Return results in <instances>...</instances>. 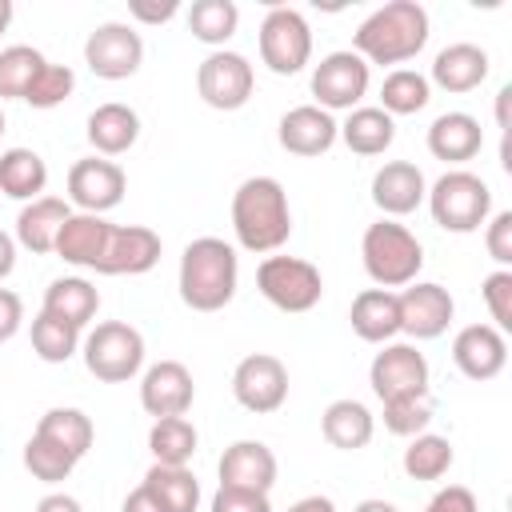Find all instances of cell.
<instances>
[{
	"label": "cell",
	"mask_w": 512,
	"mask_h": 512,
	"mask_svg": "<svg viewBox=\"0 0 512 512\" xmlns=\"http://www.w3.org/2000/svg\"><path fill=\"white\" fill-rule=\"evenodd\" d=\"M76 348H80V328L56 320V316H48V312H40V316L32 320V352H36L44 364H64V360L76 356Z\"/></svg>",
	"instance_id": "f35d334b"
},
{
	"label": "cell",
	"mask_w": 512,
	"mask_h": 512,
	"mask_svg": "<svg viewBox=\"0 0 512 512\" xmlns=\"http://www.w3.org/2000/svg\"><path fill=\"white\" fill-rule=\"evenodd\" d=\"M176 12H180L176 0H160V4H152V0H132V4H128V16L140 20V24H168Z\"/></svg>",
	"instance_id": "c3c4849f"
},
{
	"label": "cell",
	"mask_w": 512,
	"mask_h": 512,
	"mask_svg": "<svg viewBox=\"0 0 512 512\" xmlns=\"http://www.w3.org/2000/svg\"><path fill=\"white\" fill-rule=\"evenodd\" d=\"M24 468H28L36 480H44V484H60V480H68V476H72L76 456H72V452H64L56 440H48V436L32 432V440L24 444Z\"/></svg>",
	"instance_id": "60d3db41"
},
{
	"label": "cell",
	"mask_w": 512,
	"mask_h": 512,
	"mask_svg": "<svg viewBox=\"0 0 512 512\" xmlns=\"http://www.w3.org/2000/svg\"><path fill=\"white\" fill-rule=\"evenodd\" d=\"M0 136H4V112H0Z\"/></svg>",
	"instance_id": "9f6ffc18"
},
{
	"label": "cell",
	"mask_w": 512,
	"mask_h": 512,
	"mask_svg": "<svg viewBox=\"0 0 512 512\" xmlns=\"http://www.w3.org/2000/svg\"><path fill=\"white\" fill-rule=\"evenodd\" d=\"M136 136H140V116H136V108L116 104V100L92 108V116H88V144H92L100 156H120V152H128V148L136 144Z\"/></svg>",
	"instance_id": "4316f807"
},
{
	"label": "cell",
	"mask_w": 512,
	"mask_h": 512,
	"mask_svg": "<svg viewBox=\"0 0 512 512\" xmlns=\"http://www.w3.org/2000/svg\"><path fill=\"white\" fill-rule=\"evenodd\" d=\"M12 268H16V240L0 228V280L12 276Z\"/></svg>",
	"instance_id": "816d5d0a"
},
{
	"label": "cell",
	"mask_w": 512,
	"mask_h": 512,
	"mask_svg": "<svg viewBox=\"0 0 512 512\" xmlns=\"http://www.w3.org/2000/svg\"><path fill=\"white\" fill-rule=\"evenodd\" d=\"M196 444H200V436H196V428H192L188 416H164L148 432V448H152L156 464L188 468V460L196 456Z\"/></svg>",
	"instance_id": "d6a6232c"
},
{
	"label": "cell",
	"mask_w": 512,
	"mask_h": 512,
	"mask_svg": "<svg viewBox=\"0 0 512 512\" xmlns=\"http://www.w3.org/2000/svg\"><path fill=\"white\" fill-rule=\"evenodd\" d=\"M348 320H352V332H356L364 344H388V340L400 332V304H396V292H388V288H364V292H356Z\"/></svg>",
	"instance_id": "484cf974"
},
{
	"label": "cell",
	"mask_w": 512,
	"mask_h": 512,
	"mask_svg": "<svg viewBox=\"0 0 512 512\" xmlns=\"http://www.w3.org/2000/svg\"><path fill=\"white\" fill-rule=\"evenodd\" d=\"M368 92V64L348 48V52H328L312 68V96L316 108L324 112H352Z\"/></svg>",
	"instance_id": "7c38bea8"
},
{
	"label": "cell",
	"mask_w": 512,
	"mask_h": 512,
	"mask_svg": "<svg viewBox=\"0 0 512 512\" xmlns=\"http://www.w3.org/2000/svg\"><path fill=\"white\" fill-rule=\"evenodd\" d=\"M428 100H432V84H428V76L416 72V68H396V72H388L384 84H380V108H384L388 116H412V112H420Z\"/></svg>",
	"instance_id": "e575fe53"
},
{
	"label": "cell",
	"mask_w": 512,
	"mask_h": 512,
	"mask_svg": "<svg viewBox=\"0 0 512 512\" xmlns=\"http://www.w3.org/2000/svg\"><path fill=\"white\" fill-rule=\"evenodd\" d=\"M340 136V124L332 120V112L316 108V104H300V108H288L280 116V128H276V140L284 152L292 156H324Z\"/></svg>",
	"instance_id": "ac0fdd59"
},
{
	"label": "cell",
	"mask_w": 512,
	"mask_h": 512,
	"mask_svg": "<svg viewBox=\"0 0 512 512\" xmlns=\"http://www.w3.org/2000/svg\"><path fill=\"white\" fill-rule=\"evenodd\" d=\"M36 512H84V508H80L76 496H68V492H52V496H44V500L36 504Z\"/></svg>",
	"instance_id": "f907efd6"
},
{
	"label": "cell",
	"mask_w": 512,
	"mask_h": 512,
	"mask_svg": "<svg viewBox=\"0 0 512 512\" xmlns=\"http://www.w3.org/2000/svg\"><path fill=\"white\" fill-rule=\"evenodd\" d=\"M36 432L48 436V440H56V444H60L64 452H72L76 460L92 448V436H96L92 420H88L80 408H48V412L40 416Z\"/></svg>",
	"instance_id": "d590c367"
},
{
	"label": "cell",
	"mask_w": 512,
	"mask_h": 512,
	"mask_svg": "<svg viewBox=\"0 0 512 512\" xmlns=\"http://www.w3.org/2000/svg\"><path fill=\"white\" fill-rule=\"evenodd\" d=\"M48 184V164L40 152L32 148H8L0 152V192L12 196V200H40Z\"/></svg>",
	"instance_id": "4dcf8cb0"
},
{
	"label": "cell",
	"mask_w": 512,
	"mask_h": 512,
	"mask_svg": "<svg viewBox=\"0 0 512 512\" xmlns=\"http://www.w3.org/2000/svg\"><path fill=\"white\" fill-rule=\"evenodd\" d=\"M96 308H100L96 284H88L84 276H60V280L48 284L40 312H48V316H56V320H64L72 328H84L96 316Z\"/></svg>",
	"instance_id": "f1b7e54d"
},
{
	"label": "cell",
	"mask_w": 512,
	"mask_h": 512,
	"mask_svg": "<svg viewBox=\"0 0 512 512\" xmlns=\"http://www.w3.org/2000/svg\"><path fill=\"white\" fill-rule=\"evenodd\" d=\"M360 256H364V272L372 276L376 288H404L416 280V272L424 268V248L420 240L392 220H376L364 228L360 240Z\"/></svg>",
	"instance_id": "277c9868"
},
{
	"label": "cell",
	"mask_w": 512,
	"mask_h": 512,
	"mask_svg": "<svg viewBox=\"0 0 512 512\" xmlns=\"http://www.w3.org/2000/svg\"><path fill=\"white\" fill-rule=\"evenodd\" d=\"M144 364V336L124 320H104L84 340V368L104 384H124Z\"/></svg>",
	"instance_id": "52a82bcc"
},
{
	"label": "cell",
	"mask_w": 512,
	"mask_h": 512,
	"mask_svg": "<svg viewBox=\"0 0 512 512\" xmlns=\"http://www.w3.org/2000/svg\"><path fill=\"white\" fill-rule=\"evenodd\" d=\"M24 324V300L12 288H0V344L12 340Z\"/></svg>",
	"instance_id": "7dc6e473"
},
{
	"label": "cell",
	"mask_w": 512,
	"mask_h": 512,
	"mask_svg": "<svg viewBox=\"0 0 512 512\" xmlns=\"http://www.w3.org/2000/svg\"><path fill=\"white\" fill-rule=\"evenodd\" d=\"M428 44V12L416 0H392L376 8L352 36V52L364 64H404Z\"/></svg>",
	"instance_id": "7a4b0ae2"
},
{
	"label": "cell",
	"mask_w": 512,
	"mask_h": 512,
	"mask_svg": "<svg viewBox=\"0 0 512 512\" xmlns=\"http://www.w3.org/2000/svg\"><path fill=\"white\" fill-rule=\"evenodd\" d=\"M260 296L280 312H312L324 296V276L312 260L300 256H264L256 268Z\"/></svg>",
	"instance_id": "8992f818"
},
{
	"label": "cell",
	"mask_w": 512,
	"mask_h": 512,
	"mask_svg": "<svg viewBox=\"0 0 512 512\" xmlns=\"http://www.w3.org/2000/svg\"><path fill=\"white\" fill-rule=\"evenodd\" d=\"M192 400H196V384H192V372L180 360H160L140 380V408L156 420L184 416L192 408Z\"/></svg>",
	"instance_id": "2e32d148"
},
{
	"label": "cell",
	"mask_w": 512,
	"mask_h": 512,
	"mask_svg": "<svg viewBox=\"0 0 512 512\" xmlns=\"http://www.w3.org/2000/svg\"><path fill=\"white\" fill-rule=\"evenodd\" d=\"M72 216L68 200L60 196H40V200H28L16 216V244L44 256V252H56V236L64 228V220Z\"/></svg>",
	"instance_id": "603a6c76"
},
{
	"label": "cell",
	"mask_w": 512,
	"mask_h": 512,
	"mask_svg": "<svg viewBox=\"0 0 512 512\" xmlns=\"http://www.w3.org/2000/svg\"><path fill=\"white\" fill-rule=\"evenodd\" d=\"M72 88H76V76H72L68 64H44L40 76L24 92V104H32V108H56V104H64L72 96Z\"/></svg>",
	"instance_id": "b9f144b4"
},
{
	"label": "cell",
	"mask_w": 512,
	"mask_h": 512,
	"mask_svg": "<svg viewBox=\"0 0 512 512\" xmlns=\"http://www.w3.org/2000/svg\"><path fill=\"white\" fill-rule=\"evenodd\" d=\"M484 248L500 268H512V212H496L492 220H484Z\"/></svg>",
	"instance_id": "ee69618b"
},
{
	"label": "cell",
	"mask_w": 512,
	"mask_h": 512,
	"mask_svg": "<svg viewBox=\"0 0 512 512\" xmlns=\"http://www.w3.org/2000/svg\"><path fill=\"white\" fill-rule=\"evenodd\" d=\"M484 80H488V52L460 40V44H448V48L436 52L428 84H436L444 92H472Z\"/></svg>",
	"instance_id": "d4e9b609"
},
{
	"label": "cell",
	"mask_w": 512,
	"mask_h": 512,
	"mask_svg": "<svg viewBox=\"0 0 512 512\" xmlns=\"http://www.w3.org/2000/svg\"><path fill=\"white\" fill-rule=\"evenodd\" d=\"M452 364L468 380H476V384L500 376L504 364H508V340H504V332H496L492 324H468V328H460L456 340H452Z\"/></svg>",
	"instance_id": "e0dca14e"
},
{
	"label": "cell",
	"mask_w": 512,
	"mask_h": 512,
	"mask_svg": "<svg viewBox=\"0 0 512 512\" xmlns=\"http://www.w3.org/2000/svg\"><path fill=\"white\" fill-rule=\"evenodd\" d=\"M288 512H336V504H332L328 496H304V500H296Z\"/></svg>",
	"instance_id": "f5cc1de1"
},
{
	"label": "cell",
	"mask_w": 512,
	"mask_h": 512,
	"mask_svg": "<svg viewBox=\"0 0 512 512\" xmlns=\"http://www.w3.org/2000/svg\"><path fill=\"white\" fill-rule=\"evenodd\" d=\"M428 212L432 220L444 228V232H476L488 212H492V188L476 176V172H464V168H452L444 172L432 188H428Z\"/></svg>",
	"instance_id": "5b68a950"
},
{
	"label": "cell",
	"mask_w": 512,
	"mask_h": 512,
	"mask_svg": "<svg viewBox=\"0 0 512 512\" xmlns=\"http://www.w3.org/2000/svg\"><path fill=\"white\" fill-rule=\"evenodd\" d=\"M452 444L448 436H436V432H420L412 436V444L404 448V472L412 480H440L448 468H452Z\"/></svg>",
	"instance_id": "8d00e7d4"
},
{
	"label": "cell",
	"mask_w": 512,
	"mask_h": 512,
	"mask_svg": "<svg viewBox=\"0 0 512 512\" xmlns=\"http://www.w3.org/2000/svg\"><path fill=\"white\" fill-rule=\"evenodd\" d=\"M368 384L380 396V404L396 400V396L428 392V360H424V352H416V344H384L372 356Z\"/></svg>",
	"instance_id": "9a60e30c"
},
{
	"label": "cell",
	"mask_w": 512,
	"mask_h": 512,
	"mask_svg": "<svg viewBox=\"0 0 512 512\" xmlns=\"http://www.w3.org/2000/svg\"><path fill=\"white\" fill-rule=\"evenodd\" d=\"M252 88H256V72L252 64L240 56V52H228V48H216L200 60L196 68V92L208 108L216 112H236L252 100Z\"/></svg>",
	"instance_id": "9c48e42d"
},
{
	"label": "cell",
	"mask_w": 512,
	"mask_h": 512,
	"mask_svg": "<svg viewBox=\"0 0 512 512\" xmlns=\"http://www.w3.org/2000/svg\"><path fill=\"white\" fill-rule=\"evenodd\" d=\"M424 196H428V184L412 160H388L372 176V204L384 216H408L424 204Z\"/></svg>",
	"instance_id": "d6986e66"
},
{
	"label": "cell",
	"mask_w": 512,
	"mask_h": 512,
	"mask_svg": "<svg viewBox=\"0 0 512 512\" xmlns=\"http://www.w3.org/2000/svg\"><path fill=\"white\" fill-rule=\"evenodd\" d=\"M320 432H324V440L332 444V448H340V452H356V448H364L368 440H372V432H376V420H372V412L360 404V400H332L328 408H324V416H320Z\"/></svg>",
	"instance_id": "83f0119b"
},
{
	"label": "cell",
	"mask_w": 512,
	"mask_h": 512,
	"mask_svg": "<svg viewBox=\"0 0 512 512\" xmlns=\"http://www.w3.org/2000/svg\"><path fill=\"white\" fill-rule=\"evenodd\" d=\"M260 60L276 76H296L312 60V28L296 8H268L260 20Z\"/></svg>",
	"instance_id": "ba28073f"
},
{
	"label": "cell",
	"mask_w": 512,
	"mask_h": 512,
	"mask_svg": "<svg viewBox=\"0 0 512 512\" xmlns=\"http://www.w3.org/2000/svg\"><path fill=\"white\" fill-rule=\"evenodd\" d=\"M220 484L244 492H272L276 484V456L260 440H236L220 456Z\"/></svg>",
	"instance_id": "44dd1931"
},
{
	"label": "cell",
	"mask_w": 512,
	"mask_h": 512,
	"mask_svg": "<svg viewBox=\"0 0 512 512\" xmlns=\"http://www.w3.org/2000/svg\"><path fill=\"white\" fill-rule=\"evenodd\" d=\"M48 60L32 48V44H12L0 48V100H24L28 84L40 76Z\"/></svg>",
	"instance_id": "74e56055"
},
{
	"label": "cell",
	"mask_w": 512,
	"mask_h": 512,
	"mask_svg": "<svg viewBox=\"0 0 512 512\" xmlns=\"http://www.w3.org/2000/svg\"><path fill=\"white\" fill-rule=\"evenodd\" d=\"M236 24H240V8L232 0H196L188 8V32L200 44L224 48L236 36Z\"/></svg>",
	"instance_id": "836d02e7"
},
{
	"label": "cell",
	"mask_w": 512,
	"mask_h": 512,
	"mask_svg": "<svg viewBox=\"0 0 512 512\" xmlns=\"http://www.w3.org/2000/svg\"><path fill=\"white\" fill-rule=\"evenodd\" d=\"M232 396L240 408L268 416L288 400V368L272 352H252L232 372Z\"/></svg>",
	"instance_id": "8fae6325"
},
{
	"label": "cell",
	"mask_w": 512,
	"mask_h": 512,
	"mask_svg": "<svg viewBox=\"0 0 512 512\" xmlns=\"http://www.w3.org/2000/svg\"><path fill=\"white\" fill-rule=\"evenodd\" d=\"M352 512H400L396 504H388V500H360Z\"/></svg>",
	"instance_id": "db71d44e"
},
{
	"label": "cell",
	"mask_w": 512,
	"mask_h": 512,
	"mask_svg": "<svg viewBox=\"0 0 512 512\" xmlns=\"http://www.w3.org/2000/svg\"><path fill=\"white\" fill-rule=\"evenodd\" d=\"M240 280L236 248L224 244L220 236H200L184 248L180 256V300L192 312H220L232 304Z\"/></svg>",
	"instance_id": "3957f363"
},
{
	"label": "cell",
	"mask_w": 512,
	"mask_h": 512,
	"mask_svg": "<svg viewBox=\"0 0 512 512\" xmlns=\"http://www.w3.org/2000/svg\"><path fill=\"white\" fill-rule=\"evenodd\" d=\"M120 512H164L160 508V500L140 484V488H132L128 496H124V504H120Z\"/></svg>",
	"instance_id": "681fc988"
},
{
	"label": "cell",
	"mask_w": 512,
	"mask_h": 512,
	"mask_svg": "<svg viewBox=\"0 0 512 512\" xmlns=\"http://www.w3.org/2000/svg\"><path fill=\"white\" fill-rule=\"evenodd\" d=\"M212 512H272L268 492H244V488H216Z\"/></svg>",
	"instance_id": "f6af8a7d"
},
{
	"label": "cell",
	"mask_w": 512,
	"mask_h": 512,
	"mask_svg": "<svg viewBox=\"0 0 512 512\" xmlns=\"http://www.w3.org/2000/svg\"><path fill=\"white\" fill-rule=\"evenodd\" d=\"M396 304H400V332H408L412 340H436L456 316L452 292L444 284H432V280L404 284Z\"/></svg>",
	"instance_id": "5bb4252c"
},
{
	"label": "cell",
	"mask_w": 512,
	"mask_h": 512,
	"mask_svg": "<svg viewBox=\"0 0 512 512\" xmlns=\"http://www.w3.org/2000/svg\"><path fill=\"white\" fill-rule=\"evenodd\" d=\"M484 148V128L468 112H444L428 128V152L444 164H464Z\"/></svg>",
	"instance_id": "cb8c5ba5"
},
{
	"label": "cell",
	"mask_w": 512,
	"mask_h": 512,
	"mask_svg": "<svg viewBox=\"0 0 512 512\" xmlns=\"http://www.w3.org/2000/svg\"><path fill=\"white\" fill-rule=\"evenodd\" d=\"M156 260H160V236L152 228H144V224L116 228L112 224V236H108L100 272L104 276H140V272L156 268Z\"/></svg>",
	"instance_id": "ffe728a7"
},
{
	"label": "cell",
	"mask_w": 512,
	"mask_h": 512,
	"mask_svg": "<svg viewBox=\"0 0 512 512\" xmlns=\"http://www.w3.org/2000/svg\"><path fill=\"white\" fill-rule=\"evenodd\" d=\"M436 416V400L432 392H416V396H396L384 400V428L392 436H420Z\"/></svg>",
	"instance_id": "ab89813d"
},
{
	"label": "cell",
	"mask_w": 512,
	"mask_h": 512,
	"mask_svg": "<svg viewBox=\"0 0 512 512\" xmlns=\"http://www.w3.org/2000/svg\"><path fill=\"white\" fill-rule=\"evenodd\" d=\"M340 140L356 156H384L396 140V120L384 108H352L348 120L340 124Z\"/></svg>",
	"instance_id": "f546056e"
},
{
	"label": "cell",
	"mask_w": 512,
	"mask_h": 512,
	"mask_svg": "<svg viewBox=\"0 0 512 512\" xmlns=\"http://www.w3.org/2000/svg\"><path fill=\"white\" fill-rule=\"evenodd\" d=\"M144 488L160 500L164 512H196L200 504V484L188 468H172V464H152L144 472Z\"/></svg>",
	"instance_id": "1f68e13d"
},
{
	"label": "cell",
	"mask_w": 512,
	"mask_h": 512,
	"mask_svg": "<svg viewBox=\"0 0 512 512\" xmlns=\"http://www.w3.org/2000/svg\"><path fill=\"white\" fill-rule=\"evenodd\" d=\"M108 236H112V224L104 216H92V212H72L56 236V256L64 264H76V268H92L100 272V260H104V248H108Z\"/></svg>",
	"instance_id": "7402d4cb"
},
{
	"label": "cell",
	"mask_w": 512,
	"mask_h": 512,
	"mask_svg": "<svg viewBox=\"0 0 512 512\" xmlns=\"http://www.w3.org/2000/svg\"><path fill=\"white\" fill-rule=\"evenodd\" d=\"M128 192V176L116 160H104V156H88V160H76L68 168V200L80 208V212H108L124 200Z\"/></svg>",
	"instance_id": "4fadbf2b"
},
{
	"label": "cell",
	"mask_w": 512,
	"mask_h": 512,
	"mask_svg": "<svg viewBox=\"0 0 512 512\" xmlns=\"http://www.w3.org/2000/svg\"><path fill=\"white\" fill-rule=\"evenodd\" d=\"M480 292H484V304L492 312V328L496 332H512V268L488 272Z\"/></svg>",
	"instance_id": "7bdbcfd3"
},
{
	"label": "cell",
	"mask_w": 512,
	"mask_h": 512,
	"mask_svg": "<svg viewBox=\"0 0 512 512\" xmlns=\"http://www.w3.org/2000/svg\"><path fill=\"white\" fill-rule=\"evenodd\" d=\"M232 232L244 252H276L292 236V208L288 192L272 176H248L232 192Z\"/></svg>",
	"instance_id": "6da1fadb"
},
{
	"label": "cell",
	"mask_w": 512,
	"mask_h": 512,
	"mask_svg": "<svg viewBox=\"0 0 512 512\" xmlns=\"http://www.w3.org/2000/svg\"><path fill=\"white\" fill-rule=\"evenodd\" d=\"M424 512H480V508H476V496H472L464 484H448V488H440V492L428 500Z\"/></svg>",
	"instance_id": "bcb514c9"
},
{
	"label": "cell",
	"mask_w": 512,
	"mask_h": 512,
	"mask_svg": "<svg viewBox=\"0 0 512 512\" xmlns=\"http://www.w3.org/2000/svg\"><path fill=\"white\" fill-rule=\"evenodd\" d=\"M8 24H12V0H0V36L8 32Z\"/></svg>",
	"instance_id": "11a10c76"
},
{
	"label": "cell",
	"mask_w": 512,
	"mask_h": 512,
	"mask_svg": "<svg viewBox=\"0 0 512 512\" xmlns=\"http://www.w3.org/2000/svg\"><path fill=\"white\" fill-rule=\"evenodd\" d=\"M84 64L100 80H128L144 64V40L132 24H120V20L96 24L84 40Z\"/></svg>",
	"instance_id": "30bf717a"
}]
</instances>
